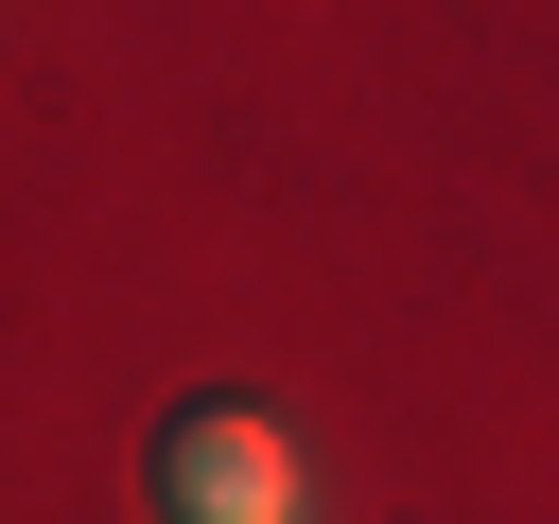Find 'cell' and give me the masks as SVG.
<instances>
[{"label":"cell","mask_w":559,"mask_h":524,"mask_svg":"<svg viewBox=\"0 0 559 524\" xmlns=\"http://www.w3.org/2000/svg\"><path fill=\"white\" fill-rule=\"evenodd\" d=\"M157 507H175V524H297V454H280V419H245V402H175V419H157Z\"/></svg>","instance_id":"obj_1"}]
</instances>
